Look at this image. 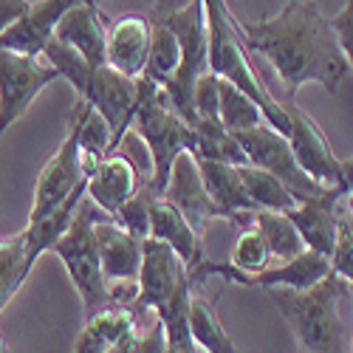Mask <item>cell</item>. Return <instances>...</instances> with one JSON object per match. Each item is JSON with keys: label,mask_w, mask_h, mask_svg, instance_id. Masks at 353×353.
<instances>
[{"label": "cell", "mask_w": 353, "mask_h": 353, "mask_svg": "<svg viewBox=\"0 0 353 353\" xmlns=\"http://www.w3.org/2000/svg\"><path fill=\"white\" fill-rule=\"evenodd\" d=\"M238 26L246 51L266 57L277 71L285 102H294L297 91L308 82L322 85L328 94H339L350 77L331 17L322 14L316 3L288 0L274 17L257 23L238 20Z\"/></svg>", "instance_id": "obj_1"}, {"label": "cell", "mask_w": 353, "mask_h": 353, "mask_svg": "<svg viewBox=\"0 0 353 353\" xmlns=\"http://www.w3.org/2000/svg\"><path fill=\"white\" fill-rule=\"evenodd\" d=\"M347 297L350 283L334 272L305 291H269V300L285 316L303 353H350L353 328L345 322L342 314Z\"/></svg>", "instance_id": "obj_2"}, {"label": "cell", "mask_w": 353, "mask_h": 353, "mask_svg": "<svg viewBox=\"0 0 353 353\" xmlns=\"http://www.w3.org/2000/svg\"><path fill=\"white\" fill-rule=\"evenodd\" d=\"M130 130L147 147V159H150V175L141 187L150 195H164L175 159L190 150L192 128L172 110L164 88L150 82L144 74L136 79V113Z\"/></svg>", "instance_id": "obj_3"}, {"label": "cell", "mask_w": 353, "mask_h": 353, "mask_svg": "<svg viewBox=\"0 0 353 353\" xmlns=\"http://www.w3.org/2000/svg\"><path fill=\"white\" fill-rule=\"evenodd\" d=\"M43 57L48 65L60 71V77H65L74 85L79 99H85L94 110L105 116V122L113 130V141L119 147L136 113V79L122 77L110 65H91L85 57H79L74 48L63 46L54 37L46 46Z\"/></svg>", "instance_id": "obj_4"}, {"label": "cell", "mask_w": 353, "mask_h": 353, "mask_svg": "<svg viewBox=\"0 0 353 353\" xmlns=\"http://www.w3.org/2000/svg\"><path fill=\"white\" fill-rule=\"evenodd\" d=\"M110 215L102 212L91 198H82L79 207L71 218V226L65 229V234L54 243V254L65 263L68 277L82 300L85 316H94L99 311L113 308V297L108 291L105 274H102V260H99V246H97V232L94 226L99 221H108ZM116 221V218H113Z\"/></svg>", "instance_id": "obj_5"}, {"label": "cell", "mask_w": 353, "mask_h": 353, "mask_svg": "<svg viewBox=\"0 0 353 353\" xmlns=\"http://www.w3.org/2000/svg\"><path fill=\"white\" fill-rule=\"evenodd\" d=\"M170 32L175 34L181 46V65L175 77L164 85V94L172 105V110L192 128L195 125V110H192V91L195 82L210 74V34H207V6L203 0H187L175 12H170L161 20Z\"/></svg>", "instance_id": "obj_6"}, {"label": "cell", "mask_w": 353, "mask_h": 353, "mask_svg": "<svg viewBox=\"0 0 353 353\" xmlns=\"http://www.w3.org/2000/svg\"><path fill=\"white\" fill-rule=\"evenodd\" d=\"M331 274V260L322 257L311 249L297 254L294 260H285L280 266H266L263 272L246 274L238 272L229 263H215V260H201L198 266L190 272V283H201L207 277H223L226 283L234 285H246V288H263V291H274V288H288V291H305L316 285L322 277Z\"/></svg>", "instance_id": "obj_7"}, {"label": "cell", "mask_w": 353, "mask_h": 353, "mask_svg": "<svg viewBox=\"0 0 353 353\" xmlns=\"http://www.w3.org/2000/svg\"><path fill=\"white\" fill-rule=\"evenodd\" d=\"M190 283V269L187 263L175 254L164 241L156 238H147L144 249H141V269H139V294L136 300L128 305L136 319L144 311H164L179 291H184Z\"/></svg>", "instance_id": "obj_8"}, {"label": "cell", "mask_w": 353, "mask_h": 353, "mask_svg": "<svg viewBox=\"0 0 353 353\" xmlns=\"http://www.w3.org/2000/svg\"><path fill=\"white\" fill-rule=\"evenodd\" d=\"M232 136L238 139V144L243 147V153H246L252 167H257L263 172H272L274 179H280L288 187V192L297 201L319 198V195L328 192L303 172V167L297 164V159H294V153H291L288 136L277 133L274 128L260 125V128H252V130H243V133H232Z\"/></svg>", "instance_id": "obj_9"}, {"label": "cell", "mask_w": 353, "mask_h": 353, "mask_svg": "<svg viewBox=\"0 0 353 353\" xmlns=\"http://www.w3.org/2000/svg\"><path fill=\"white\" fill-rule=\"evenodd\" d=\"M60 79V71L40 57H26L0 48V139L37 99L46 85Z\"/></svg>", "instance_id": "obj_10"}, {"label": "cell", "mask_w": 353, "mask_h": 353, "mask_svg": "<svg viewBox=\"0 0 353 353\" xmlns=\"http://www.w3.org/2000/svg\"><path fill=\"white\" fill-rule=\"evenodd\" d=\"M97 246L102 260V274L108 283V291L116 305H130L139 294V269H141V249L144 241L130 234L119 221H99L94 226Z\"/></svg>", "instance_id": "obj_11"}, {"label": "cell", "mask_w": 353, "mask_h": 353, "mask_svg": "<svg viewBox=\"0 0 353 353\" xmlns=\"http://www.w3.org/2000/svg\"><path fill=\"white\" fill-rule=\"evenodd\" d=\"M288 116V144L291 153L303 167V172L311 181H316L322 190H339L342 192V159L331 150L328 136L311 116L294 102H283ZM345 195V192H342Z\"/></svg>", "instance_id": "obj_12"}, {"label": "cell", "mask_w": 353, "mask_h": 353, "mask_svg": "<svg viewBox=\"0 0 353 353\" xmlns=\"http://www.w3.org/2000/svg\"><path fill=\"white\" fill-rule=\"evenodd\" d=\"M88 181V172L82 167V156H79V136L77 128L68 122V136L60 144L46 167L37 175V184H34V203H32V212H28V223H34L46 215H51L60 203L77 192L82 184Z\"/></svg>", "instance_id": "obj_13"}, {"label": "cell", "mask_w": 353, "mask_h": 353, "mask_svg": "<svg viewBox=\"0 0 353 353\" xmlns=\"http://www.w3.org/2000/svg\"><path fill=\"white\" fill-rule=\"evenodd\" d=\"M175 210H179L187 223L203 238V232L212 221H226V215L215 207V201L210 198L207 187L201 181V172H198V164L190 153H181L172 164V172H170V181H167V190L164 195Z\"/></svg>", "instance_id": "obj_14"}, {"label": "cell", "mask_w": 353, "mask_h": 353, "mask_svg": "<svg viewBox=\"0 0 353 353\" xmlns=\"http://www.w3.org/2000/svg\"><path fill=\"white\" fill-rule=\"evenodd\" d=\"M153 20L147 14H122L108 26L105 37V65L128 79H139L150 54Z\"/></svg>", "instance_id": "obj_15"}, {"label": "cell", "mask_w": 353, "mask_h": 353, "mask_svg": "<svg viewBox=\"0 0 353 353\" xmlns=\"http://www.w3.org/2000/svg\"><path fill=\"white\" fill-rule=\"evenodd\" d=\"M79 3H91V0H37V3H32V9L0 37V48L17 51L26 57H43L46 46L54 37L57 23Z\"/></svg>", "instance_id": "obj_16"}, {"label": "cell", "mask_w": 353, "mask_h": 353, "mask_svg": "<svg viewBox=\"0 0 353 353\" xmlns=\"http://www.w3.org/2000/svg\"><path fill=\"white\" fill-rule=\"evenodd\" d=\"M139 190H141V172L125 153L105 156L94 167V172L88 175V184H85V195L110 218L119 215L122 207Z\"/></svg>", "instance_id": "obj_17"}, {"label": "cell", "mask_w": 353, "mask_h": 353, "mask_svg": "<svg viewBox=\"0 0 353 353\" xmlns=\"http://www.w3.org/2000/svg\"><path fill=\"white\" fill-rule=\"evenodd\" d=\"M339 201H342V192L328 190L319 198L297 201L285 212L288 221L294 223V229L300 232L305 249L328 257V260H331L334 246H336V229H339V210L336 207H339Z\"/></svg>", "instance_id": "obj_18"}, {"label": "cell", "mask_w": 353, "mask_h": 353, "mask_svg": "<svg viewBox=\"0 0 353 353\" xmlns=\"http://www.w3.org/2000/svg\"><path fill=\"white\" fill-rule=\"evenodd\" d=\"M147 218H150V234H147V238L164 241L175 254L187 263L190 272L203 260V238L187 223V218L175 210L167 198L150 195V203H147Z\"/></svg>", "instance_id": "obj_19"}, {"label": "cell", "mask_w": 353, "mask_h": 353, "mask_svg": "<svg viewBox=\"0 0 353 353\" xmlns=\"http://www.w3.org/2000/svg\"><path fill=\"white\" fill-rule=\"evenodd\" d=\"M105 37H108V28L102 23V12L97 0L74 6L54 28V40L74 48L91 65H105Z\"/></svg>", "instance_id": "obj_20"}, {"label": "cell", "mask_w": 353, "mask_h": 353, "mask_svg": "<svg viewBox=\"0 0 353 353\" xmlns=\"http://www.w3.org/2000/svg\"><path fill=\"white\" fill-rule=\"evenodd\" d=\"M201 181L207 187L210 198L215 201V207L232 221L238 223L241 215L246 212H257V207L252 203L243 179H241V167L226 164V161H210V159H195Z\"/></svg>", "instance_id": "obj_21"}, {"label": "cell", "mask_w": 353, "mask_h": 353, "mask_svg": "<svg viewBox=\"0 0 353 353\" xmlns=\"http://www.w3.org/2000/svg\"><path fill=\"white\" fill-rule=\"evenodd\" d=\"M85 184H88V181H85ZM85 184H82L77 192H71L51 215L40 218V221H34V223H26V229H23V238H26L23 274H26V277L32 274L34 263H37L46 252H51L54 243L60 241L63 234H65V229L71 226V218H74V212H77V207H79V201L85 198Z\"/></svg>", "instance_id": "obj_22"}, {"label": "cell", "mask_w": 353, "mask_h": 353, "mask_svg": "<svg viewBox=\"0 0 353 353\" xmlns=\"http://www.w3.org/2000/svg\"><path fill=\"white\" fill-rule=\"evenodd\" d=\"M68 122L77 128V136H79V156H82V167L85 172L91 175L94 167L116 153V141H113V130L110 125L105 122V116L99 110H94L85 99H77L71 113H68Z\"/></svg>", "instance_id": "obj_23"}, {"label": "cell", "mask_w": 353, "mask_h": 353, "mask_svg": "<svg viewBox=\"0 0 353 353\" xmlns=\"http://www.w3.org/2000/svg\"><path fill=\"white\" fill-rule=\"evenodd\" d=\"M187 325H190V336L198 345L201 353H238L229 339V334L223 331L221 319L215 314V305L195 294L192 288V297H190V311H187Z\"/></svg>", "instance_id": "obj_24"}, {"label": "cell", "mask_w": 353, "mask_h": 353, "mask_svg": "<svg viewBox=\"0 0 353 353\" xmlns=\"http://www.w3.org/2000/svg\"><path fill=\"white\" fill-rule=\"evenodd\" d=\"M218 119L229 133H243L260 125H269L257 102L226 79H218Z\"/></svg>", "instance_id": "obj_25"}, {"label": "cell", "mask_w": 353, "mask_h": 353, "mask_svg": "<svg viewBox=\"0 0 353 353\" xmlns=\"http://www.w3.org/2000/svg\"><path fill=\"white\" fill-rule=\"evenodd\" d=\"M249 226H254L260 234H263V241H266L272 257L277 260H294L297 254L305 252V243L300 238V232L294 229V223L288 221L285 212H272V210H257L252 212V221Z\"/></svg>", "instance_id": "obj_26"}, {"label": "cell", "mask_w": 353, "mask_h": 353, "mask_svg": "<svg viewBox=\"0 0 353 353\" xmlns=\"http://www.w3.org/2000/svg\"><path fill=\"white\" fill-rule=\"evenodd\" d=\"M150 17V14H147ZM181 65V46L175 40V34L164 23H153V34H150V54H147V65H144V77L156 82V85H167L175 71Z\"/></svg>", "instance_id": "obj_27"}, {"label": "cell", "mask_w": 353, "mask_h": 353, "mask_svg": "<svg viewBox=\"0 0 353 353\" xmlns=\"http://www.w3.org/2000/svg\"><path fill=\"white\" fill-rule=\"evenodd\" d=\"M241 179H243V187L257 210L288 212L294 203H297V198L288 192V187L280 179H274L272 172H263V170L246 164V167H241Z\"/></svg>", "instance_id": "obj_28"}, {"label": "cell", "mask_w": 353, "mask_h": 353, "mask_svg": "<svg viewBox=\"0 0 353 353\" xmlns=\"http://www.w3.org/2000/svg\"><path fill=\"white\" fill-rule=\"evenodd\" d=\"M23 252H26V238L23 232L12 234V238L0 241V311L17 294V288L26 283L23 274Z\"/></svg>", "instance_id": "obj_29"}, {"label": "cell", "mask_w": 353, "mask_h": 353, "mask_svg": "<svg viewBox=\"0 0 353 353\" xmlns=\"http://www.w3.org/2000/svg\"><path fill=\"white\" fill-rule=\"evenodd\" d=\"M269 260H272V252H269L266 241H263V234L254 226H243L241 238L232 246L229 266H234L238 272H246V274H254V272H263L266 266H272Z\"/></svg>", "instance_id": "obj_30"}, {"label": "cell", "mask_w": 353, "mask_h": 353, "mask_svg": "<svg viewBox=\"0 0 353 353\" xmlns=\"http://www.w3.org/2000/svg\"><path fill=\"white\" fill-rule=\"evenodd\" d=\"M167 345V334L164 325L159 322V316L153 319V325H147L144 331L130 328L113 347H108L105 353H164Z\"/></svg>", "instance_id": "obj_31"}, {"label": "cell", "mask_w": 353, "mask_h": 353, "mask_svg": "<svg viewBox=\"0 0 353 353\" xmlns=\"http://www.w3.org/2000/svg\"><path fill=\"white\" fill-rule=\"evenodd\" d=\"M331 272L353 285V215H347L342 210H339L336 246H334V254H331Z\"/></svg>", "instance_id": "obj_32"}, {"label": "cell", "mask_w": 353, "mask_h": 353, "mask_svg": "<svg viewBox=\"0 0 353 353\" xmlns=\"http://www.w3.org/2000/svg\"><path fill=\"white\" fill-rule=\"evenodd\" d=\"M192 110H195V125L198 122H221L218 119V77L215 74H203L195 82Z\"/></svg>", "instance_id": "obj_33"}, {"label": "cell", "mask_w": 353, "mask_h": 353, "mask_svg": "<svg viewBox=\"0 0 353 353\" xmlns=\"http://www.w3.org/2000/svg\"><path fill=\"white\" fill-rule=\"evenodd\" d=\"M147 203H150V192H147L144 187L125 203L122 212L116 215V221H119V226H125L130 234H136V238H147L150 234V218H147Z\"/></svg>", "instance_id": "obj_34"}, {"label": "cell", "mask_w": 353, "mask_h": 353, "mask_svg": "<svg viewBox=\"0 0 353 353\" xmlns=\"http://www.w3.org/2000/svg\"><path fill=\"white\" fill-rule=\"evenodd\" d=\"M331 26H334V34L339 40V48L350 65V74H353V0H347L345 9L336 17H331Z\"/></svg>", "instance_id": "obj_35"}, {"label": "cell", "mask_w": 353, "mask_h": 353, "mask_svg": "<svg viewBox=\"0 0 353 353\" xmlns=\"http://www.w3.org/2000/svg\"><path fill=\"white\" fill-rule=\"evenodd\" d=\"M32 9V0H0V37Z\"/></svg>", "instance_id": "obj_36"}, {"label": "cell", "mask_w": 353, "mask_h": 353, "mask_svg": "<svg viewBox=\"0 0 353 353\" xmlns=\"http://www.w3.org/2000/svg\"><path fill=\"white\" fill-rule=\"evenodd\" d=\"M181 6V0H159L156 3V9H153V14H150V20H161V17H167L170 12H175Z\"/></svg>", "instance_id": "obj_37"}, {"label": "cell", "mask_w": 353, "mask_h": 353, "mask_svg": "<svg viewBox=\"0 0 353 353\" xmlns=\"http://www.w3.org/2000/svg\"><path fill=\"white\" fill-rule=\"evenodd\" d=\"M353 187V156L342 159V192H347Z\"/></svg>", "instance_id": "obj_38"}, {"label": "cell", "mask_w": 353, "mask_h": 353, "mask_svg": "<svg viewBox=\"0 0 353 353\" xmlns=\"http://www.w3.org/2000/svg\"><path fill=\"white\" fill-rule=\"evenodd\" d=\"M342 201H345V212H347V215H353V187L342 195Z\"/></svg>", "instance_id": "obj_39"}, {"label": "cell", "mask_w": 353, "mask_h": 353, "mask_svg": "<svg viewBox=\"0 0 353 353\" xmlns=\"http://www.w3.org/2000/svg\"><path fill=\"white\" fill-rule=\"evenodd\" d=\"M0 353H9V342H6L3 334H0Z\"/></svg>", "instance_id": "obj_40"}, {"label": "cell", "mask_w": 353, "mask_h": 353, "mask_svg": "<svg viewBox=\"0 0 353 353\" xmlns=\"http://www.w3.org/2000/svg\"><path fill=\"white\" fill-rule=\"evenodd\" d=\"M350 353H353V331H350Z\"/></svg>", "instance_id": "obj_41"}]
</instances>
